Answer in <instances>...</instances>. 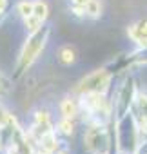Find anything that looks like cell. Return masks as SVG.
I'll use <instances>...</instances> for the list:
<instances>
[{"mask_svg":"<svg viewBox=\"0 0 147 154\" xmlns=\"http://www.w3.org/2000/svg\"><path fill=\"white\" fill-rule=\"evenodd\" d=\"M51 26L49 24H42L40 29H36L35 33L27 35L22 49H20V54H18V62H17V67H15V78H20V76L36 62V58L40 56V53L44 51V47L47 45L49 42V36H51Z\"/></svg>","mask_w":147,"mask_h":154,"instance_id":"cell-1","label":"cell"},{"mask_svg":"<svg viewBox=\"0 0 147 154\" xmlns=\"http://www.w3.org/2000/svg\"><path fill=\"white\" fill-rule=\"evenodd\" d=\"M113 78H114L113 72L104 65V67L86 74L84 78L75 85L73 93H75L77 96L78 94H86V93H109Z\"/></svg>","mask_w":147,"mask_h":154,"instance_id":"cell-4","label":"cell"},{"mask_svg":"<svg viewBox=\"0 0 147 154\" xmlns=\"http://www.w3.org/2000/svg\"><path fill=\"white\" fill-rule=\"evenodd\" d=\"M138 93V85L134 82L133 76H125L122 85L118 87V93H116V98L113 100V107H114V120L116 118H122L124 114L129 112L131 105H133V100Z\"/></svg>","mask_w":147,"mask_h":154,"instance_id":"cell-5","label":"cell"},{"mask_svg":"<svg viewBox=\"0 0 147 154\" xmlns=\"http://www.w3.org/2000/svg\"><path fill=\"white\" fill-rule=\"evenodd\" d=\"M58 111H60V116L62 118H67V120H77L80 116V107H78V98L75 94H67L60 100L58 103Z\"/></svg>","mask_w":147,"mask_h":154,"instance_id":"cell-7","label":"cell"},{"mask_svg":"<svg viewBox=\"0 0 147 154\" xmlns=\"http://www.w3.org/2000/svg\"><path fill=\"white\" fill-rule=\"evenodd\" d=\"M6 9H8V0H0V15L6 13Z\"/></svg>","mask_w":147,"mask_h":154,"instance_id":"cell-21","label":"cell"},{"mask_svg":"<svg viewBox=\"0 0 147 154\" xmlns=\"http://www.w3.org/2000/svg\"><path fill=\"white\" fill-rule=\"evenodd\" d=\"M17 13L20 18H26L29 15H33V0H20L17 4Z\"/></svg>","mask_w":147,"mask_h":154,"instance_id":"cell-15","label":"cell"},{"mask_svg":"<svg viewBox=\"0 0 147 154\" xmlns=\"http://www.w3.org/2000/svg\"><path fill=\"white\" fill-rule=\"evenodd\" d=\"M89 0H71V6H80V8H86V4Z\"/></svg>","mask_w":147,"mask_h":154,"instance_id":"cell-20","label":"cell"},{"mask_svg":"<svg viewBox=\"0 0 147 154\" xmlns=\"http://www.w3.org/2000/svg\"><path fill=\"white\" fill-rule=\"evenodd\" d=\"M6 20V13H2V15H0V26H2V22Z\"/></svg>","mask_w":147,"mask_h":154,"instance_id":"cell-22","label":"cell"},{"mask_svg":"<svg viewBox=\"0 0 147 154\" xmlns=\"http://www.w3.org/2000/svg\"><path fill=\"white\" fill-rule=\"evenodd\" d=\"M113 123L114 122H111L107 125L87 123V127L82 134V141H84V149L89 154H113V152H116Z\"/></svg>","mask_w":147,"mask_h":154,"instance_id":"cell-2","label":"cell"},{"mask_svg":"<svg viewBox=\"0 0 147 154\" xmlns=\"http://www.w3.org/2000/svg\"><path fill=\"white\" fill-rule=\"evenodd\" d=\"M8 89H9V85L2 80V74H0V98H2V96L8 93Z\"/></svg>","mask_w":147,"mask_h":154,"instance_id":"cell-19","label":"cell"},{"mask_svg":"<svg viewBox=\"0 0 147 154\" xmlns=\"http://www.w3.org/2000/svg\"><path fill=\"white\" fill-rule=\"evenodd\" d=\"M134 154H147V134L140 136V141H138V147H136Z\"/></svg>","mask_w":147,"mask_h":154,"instance_id":"cell-18","label":"cell"},{"mask_svg":"<svg viewBox=\"0 0 147 154\" xmlns=\"http://www.w3.org/2000/svg\"><path fill=\"white\" fill-rule=\"evenodd\" d=\"M33 15L36 18H40L42 22L47 20V17H49V6H47L45 0H33Z\"/></svg>","mask_w":147,"mask_h":154,"instance_id":"cell-12","label":"cell"},{"mask_svg":"<svg viewBox=\"0 0 147 154\" xmlns=\"http://www.w3.org/2000/svg\"><path fill=\"white\" fill-rule=\"evenodd\" d=\"M13 118H15V116H13V114H11V112L2 105V103H0V127H6Z\"/></svg>","mask_w":147,"mask_h":154,"instance_id":"cell-16","label":"cell"},{"mask_svg":"<svg viewBox=\"0 0 147 154\" xmlns=\"http://www.w3.org/2000/svg\"><path fill=\"white\" fill-rule=\"evenodd\" d=\"M8 136H9V131H8V125L6 127H0V152H2L8 145Z\"/></svg>","mask_w":147,"mask_h":154,"instance_id":"cell-17","label":"cell"},{"mask_svg":"<svg viewBox=\"0 0 147 154\" xmlns=\"http://www.w3.org/2000/svg\"><path fill=\"white\" fill-rule=\"evenodd\" d=\"M127 36L136 45H147V18H140L127 27Z\"/></svg>","mask_w":147,"mask_h":154,"instance_id":"cell-9","label":"cell"},{"mask_svg":"<svg viewBox=\"0 0 147 154\" xmlns=\"http://www.w3.org/2000/svg\"><path fill=\"white\" fill-rule=\"evenodd\" d=\"M35 145H36V147H38V150H42V152L55 154V152L60 149V138H58L56 131H55V129H51V131L44 132V134L36 140V143H35Z\"/></svg>","mask_w":147,"mask_h":154,"instance_id":"cell-8","label":"cell"},{"mask_svg":"<svg viewBox=\"0 0 147 154\" xmlns=\"http://www.w3.org/2000/svg\"><path fill=\"white\" fill-rule=\"evenodd\" d=\"M100 15H102V0H89L86 4V17L100 18Z\"/></svg>","mask_w":147,"mask_h":154,"instance_id":"cell-13","label":"cell"},{"mask_svg":"<svg viewBox=\"0 0 147 154\" xmlns=\"http://www.w3.org/2000/svg\"><path fill=\"white\" fill-rule=\"evenodd\" d=\"M55 154H67V152H65V150H60V149H58V150H56Z\"/></svg>","mask_w":147,"mask_h":154,"instance_id":"cell-23","label":"cell"},{"mask_svg":"<svg viewBox=\"0 0 147 154\" xmlns=\"http://www.w3.org/2000/svg\"><path fill=\"white\" fill-rule=\"evenodd\" d=\"M113 129H114L116 154H134L140 141V131L131 112L124 114L122 118H116Z\"/></svg>","mask_w":147,"mask_h":154,"instance_id":"cell-3","label":"cell"},{"mask_svg":"<svg viewBox=\"0 0 147 154\" xmlns=\"http://www.w3.org/2000/svg\"><path fill=\"white\" fill-rule=\"evenodd\" d=\"M55 56H56V62H58L60 65H65V67L73 65V63L78 60L77 47H75V45H71V44H64V45H60V47L56 49Z\"/></svg>","mask_w":147,"mask_h":154,"instance_id":"cell-10","label":"cell"},{"mask_svg":"<svg viewBox=\"0 0 147 154\" xmlns=\"http://www.w3.org/2000/svg\"><path fill=\"white\" fill-rule=\"evenodd\" d=\"M24 20V29H26V33L27 35H31V33H35L36 29H40L42 27V20L40 18H36L35 15H29V17H26V18H22Z\"/></svg>","mask_w":147,"mask_h":154,"instance_id":"cell-14","label":"cell"},{"mask_svg":"<svg viewBox=\"0 0 147 154\" xmlns=\"http://www.w3.org/2000/svg\"><path fill=\"white\" fill-rule=\"evenodd\" d=\"M129 112H131V116L134 118V122L138 125L140 136L147 134V93H143V91L138 89Z\"/></svg>","mask_w":147,"mask_h":154,"instance_id":"cell-6","label":"cell"},{"mask_svg":"<svg viewBox=\"0 0 147 154\" xmlns=\"http://www.w3.org/2000/svg\"><path fill=\"white\" fill-rule=\"evenodd\" d=\"M56 134H62V136H73L77 131V123L75 120H67V118H60V122L56 123Z\"/></svg>","mask_w":147,"mask_h":154,"instance_id":"cell-11","label":"cell"}]
</instances>
